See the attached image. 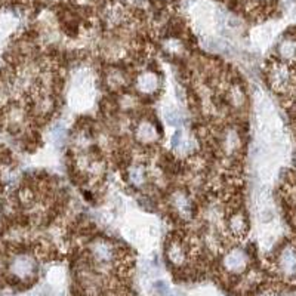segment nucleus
I'll return each instance as SVG.
<instances>
[{
  "label": "nucleus",
  "mask_w": 296,
  "mask_h": 296,
  "mask_svg": "<svg viewBox=\"0 0 296 296\" xmlns=\"http://www.w3.org/2000/svg\"><path fill=\"white\" fill-rule=\"evenodd\" d=\"M225 266L227 269H230L232 272H240L244 269L246 263H247V258H246V253L240 249H232L230 250V253L225 256Z\"/></svg>",
  "instance_id": "obj_1"
},
{
  "label": "nucleus",
  "mask_w": 296,
  "mask_h": 296,
  "mask_svg": "<svg viewBox=\"0 0 296 296\" xmlns=\"http://www.w3.org/2000/svg\"><path fill=\"white\" fill-rule=\"evenodd\" d=\"M136 88L144 94H153L159 89V79L154 73H144L138 77Z\"/></svg>",
  "instance_id": "obj_2"
},
{
  "label": "nucleus",
  "mask_w": 296,
  "mask_h": 296,
  "mask_svg": "<svg viewBox=\"0 0 296 296\" xmlns=\"http://www.w3.org/2000/svg\"><path fill=\"white\" fill-rule=\"evenodd\" d=\"M228 230H230L231 235L234 237H243L247 231V219L243 213L235 212L230 216L228 221Z\"/></svg>",
  "instance_id": "obj_3"
},
{
  "label": "nucleus",
  "mask_w": 296,
  "mask_h": 296,
  "mask_svg": "<svg viewBox=\"0 0 296 296\" xmlns=\"http://www.w3.org/2000/svg\"><path fill=\"white\" fill-rule=\"evenodd\" d=\"M135 135H136V139L144 142V144H151L157 139V131L156 128L148 123V122H141L138 126H136V131H135Z\"/></svg>",
  "instance_id": "obj_4"
},
{
  "label": "nucleus",
  "mask_w": 296,
  "mask_h": 296,
  "mask_svg": "<svg viewBox=\"0 0 296 296\" xmlns=\"http://www.w3.org/2000/svg\"><path fill=\"white\" fill-rule=\"evenodd\" d=\"M271 82L275 88H284L289 85L290 82V73L286 68V66H274V68L271 70Z\"/></svg>",
  "instance_id": "obj_5"
},
{
  "label": "nucleus",
  "mask_w": 296,
  "mask_h": 296,
  "mask_svg": "<svg viewBox=\"0 0 296 296\" xmlns=\"http://www.w3.org/2000/svg\"><path fill=\"white\" fill-rule=\"evenodd\" d=\"M280 266L286 272H293L296 269V252L292 247H286L280 255Z\"/></svg>",
  "instance_id": "obj_6"
},
{
  "label": "nucleus",
  "mask_w": 296,
  "mask_h": 296,
  "mask_svg": "<svg viewBox=\"0 0 296 296\" xmlns=\"http://www.w3.org/2000/svg\"><path fill=\"white\" fill-rule=\"evenodd\" d=\"M278 54L283 60L290 61L296 58V42L295 40H283L278 46Z\"/></svg>",
  "instance_id": "obj_7"
},
{
  "label": "nucleus",
  "mask_w": 296,
  "mask_h": 296,
  "mask_svg": "<svg viewBox=\"0 0 296 296\" xmlns=\"http://www.w3.org/2000/svg\"><path fill=\"white\" fill-rule=\"evenodd\" d=\"M131 181L135 184V185H142L144 181H145V170L142 166H133L131 169Z\"/></svg>",
  "instance_id": "obj_8"
},
{
  "label": "nucleus",
  "mask_w": 296,
  "mask_h": 296,
  "mask_svg": "<svg viewBox=\"0 0 296 296\" xmlns=\"http://www.w3.org/2000/svg\"><path fill=\"white\" fill-rule=\"evenodd\" d=\"M166 122L170 125V126H179L181 123H182V116H181V113L178 111V110H175V108H169V110H166Z\"/></svg>",
  "instance_id": "obj_9"
}]
</instances>
